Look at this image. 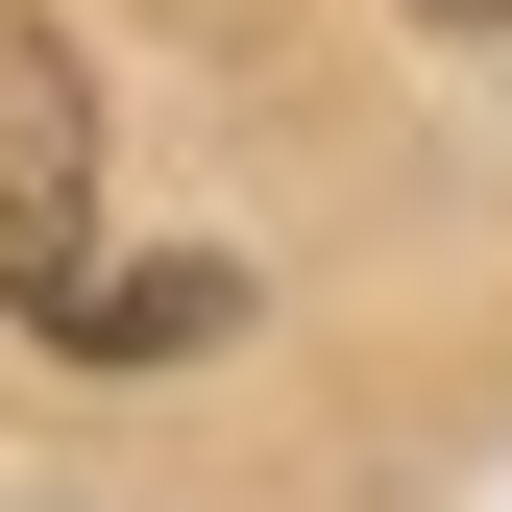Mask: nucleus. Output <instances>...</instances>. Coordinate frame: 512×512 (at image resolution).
Wrapping results in <instances>:
<instances>
[{
  "instance_id": "1",
  "label": "nucleus",
  "mask_w": 512,
  "mask_h": 512,
  "mask_svg": "<svg viewBox=\"0 0 512 512\" xmlns=\"http://www.w3.org/2000/svg\"><path fill=\"white\" fill-rule=\"evenodd\" d=\"M0 293L74 342V293H98V98H74V49H25L0 25Z\"/></svg>"
},
{
  "instance_id": "2",
  "label": "nucleus",
  "mask_w": 512,
  "mask_h": 512,
  "mask_svg": "<svg viewBox=\"0 0 512 512\" xmlns=\"http://www.w3.org/2000/svg\"><path fill=\"white\" fill-rule=\"evenodd\" d=\"M74 342H98V366H171V342H220V269H98V293H74Z\"/></svg>"
}]
</instances>
